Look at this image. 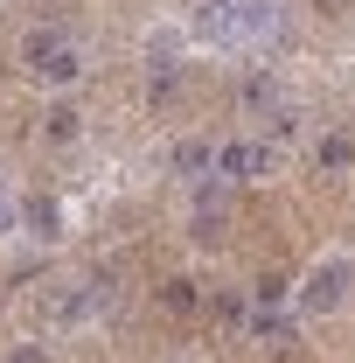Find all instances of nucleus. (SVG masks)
<instances>
[{
    "label": "nucleus",
    "instance_id": "f257e3e1",
    "mask_svg": "<svg viewBox=\"0 0 355 363\" xmlns=\"http://www.w3.org/2000/svg\"><path fill=\"white\" fill-rule=\"evenodd\" d=\"M279 21V0H230L223 7V43H265Z\"/></svg>",
    "mask_w": 355,
    "mask_h": 363
}]
</instances>
